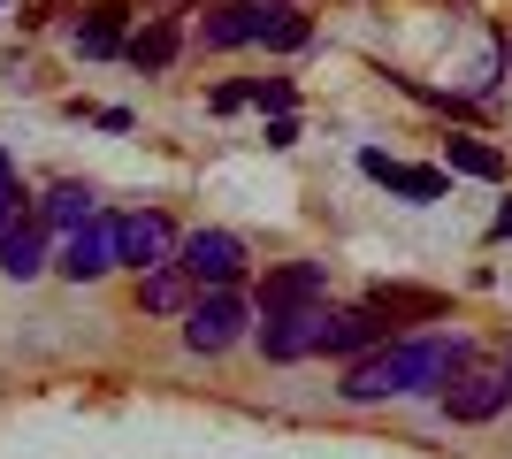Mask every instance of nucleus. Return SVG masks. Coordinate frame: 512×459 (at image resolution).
Here are the masks:
<instances>
[{"mask_svg":"<svg viewBox=\"0 0 512 459\" xmlns=\"http://www.w3.org/2000/svg\"><path fill=\"white\" fill-rule=\"evenodd\" d=\"M176 46H184V23H176V16H153L146 31H138V39L123 46V62L153 77V69H169V62H176Z\"/></svg>","mask_w":512,"mask_h":459,"instance_id":"obj_14","label":"nucleus"},{"mask_svg":"<svg viewBox=\"0 0 512 459\" xmlns=\"http://www.w3.org/2000/svg\"><path fill=\"white\" fill-rule=\"evenodd\" d=\"M161 261H176V222L169 215H115V268H161Z\"/></svg>","mask_w":512,"mask_h":459,"instance_id":"obj_5","label":"nucleus"},{"mask_svg":"<svg viewBox=\"0 0 512 459\" xmlns=\"http://www.w3.org/2000/svg\"><path fill=\"white\" fill-rule=\"evenodd\" d=\"M367 306H383L390 322H398V314H413V322H436V314H444L436 291H413V284H375V291H367Z\"/></svg>","mask_w":512,"mask_h":459,"instance_id":"obj_17","label":"nucleus"},{"mask_svg":"<svg viewBox=\"0 0 512 459\" xmlns=\"http://www.w3.org/2000/svg\"><path fill=\"white\" fill-rule=\"evenodd\" d=\"M268 146H276V153L299 146V123H291V115H268Z\"/></svg>","mask_w":512,"mask_h":459,"instance_id":"obj_21","label":"nucleus"},{"mask_svg":"<svg viewBox=\"0 0 512 459\" xmlns=\"http://www.w3.org/2000/svg\"><path fill=\"white\" fill-rule=\"evenodd\" d=\"M100 207H92V184H54V192L39 199V222L46 230H77V222H92Z\"/></svg>","mask_w":512,"mask_h":459,"instance_id":"obj_16","label":"nucleus"},{"mask_svg":"<svg viewBox=\"0 0 512 459\" xmlns=\"http://www.w3.org/2000/svg\"><path fill=\"white\" fill-rule=\"evenodd\" d=\"M260 23H268V8H260V0H222V8H207V23H199V46H214V54L253 46Z\"/></svg>","mask_w":512,"mask_h":459,"instance_id":"obj_9","label":"nucleus"},{"mask_svg":"<svg viewBox=\"0 0 512 459\" xmlns=\"http://www.w3.org/2000/svg\"><path fill=\"white\" fill-rule=\"evenodd\" d=\"M383 337H390L383 306H337L321 322V352H337V360H367V352H383Z\"/></svg>","mask_w":512,"mask_h":459,"instance_id":"obj_8","label":"nucleus"},{"mask_svg":"<svg viewBox=\"0 0 512 459\" xmlns=\"http://www.w3.org/2000/svg\"><path fill=\"white\" fill-rule=\"evenodd\" d=\"M306 39H314V23H306L299 8H268V23H260V46H268V54H299Z\"/></svg>","mask_w":512,"mask_h":459,"instance_id":"obj_18","label":"nucleus"},{"mask_svg":"<svg viewBox=\"0 0 512 459\" xmlns=\"http://www.w3.org/2000/svg\"><path fill=\"white\" fill-rule=\"evenodd\" d=\"M490 238H512V199L497 207V222H490Z\"/></svg>","mask_w":512,"mask_h":459,"instance_id":"obj_24","label":"nucleus"},{"mask_svg":"<svg viewBox=\"0 0 512 459\" xmlns=\"http://www.w3.org/2000/svg\"><path fill=\"white\" fill-rule=\"evenodd\" d=\"M192 299H199V284H192V268H184V261H161V268L138 276V306H146V314H184Z\"/></svg>","mask_w":512,"mask_h":459,"instance_id":"obj_11","label":"nucleus"},{"mask_svg":"<svg viewBox=\"0 0 512 459\" xmlns=\"http://www.w3.org/2000/svg\"><path fill=\"white\" fill-rule=\"evenodd\" d=\"M8 184H16V169H8V153H0V192H8Z\"/></svg>","mask_w":512,"mask_h":459,"instance_id":"obj_25","label":"nucleus"},{"mask_svg":"<svg viewBox=\"0 0 512 459\" xmlns=\"http://www.w3.org/2000/svg\"><path fill=\"white\" fill-rule=\"evenodd\" d=\"M16 222H23V192H16V184H8V192H0V238H8Z\"/></svg>","mask_w":512,"mask_h":459,"instance_id":"obj_22","label":"nucleus"},{"mask_svg":"<svg viewBox=\"0 0 512 459\" xmlns=\"http://www.w3.org/2000/svg\"><path fill=\"white\" fill-rule=\"evenodd\" d=\"M245 100H253V108H268V115H291V100H299V92H291V77H260V85H245Z\"/></svg>","mask_w":512,"mask_h":459,"instance_id":"obj_20","label":"nucleus"},{"mask_svg":"<svg viewBox=\"0 0 512 459\" xmlns=\"http://www.w3.org/2000/svg\"><path fill=\"white\" fill-rule=\"evenodd\" d=\"M436 398H444V414H451V421H497V414L512 406V368H505V375H474V368H459Z\"/></svg>","mask_w":512,"mask_h":459,"instance_id":"obj_7","label":"nucleus"},{"mask_svg":"<svg viewBox=\"0 0 512 459\" xmlns=\"http://www.w3.org/2000/svg\"><path fill=\"white\" fill-rule=\"evenodd\" d=\"M54 268H62L69 284H100L107 268H115V215L77 222V230L62 238V253H54Z\"/></svg>","mask_w":512,"mask_h":459,"instance_id":"obj_6","label":"nucleus"},{"mask_svg":"<svg viewBox=\"0 0 512 459\" xmlns=\"http://www.w3.org/2000/svg\"><path fill=\"white\" fill-rule=\"evenodd\" d=\"M69 46L85 54V62H107V54H123V0H107V8H92V16L69 23Z\"/></svg>","mask_w":512,"mask_h":459,"instance_id":"obj_12","label":"nucleus"},{"mask_svg":"<svg viewBox=\"0 0 512 459\" xmlns=\"http://www.w3.org/2000/svg\"><path fill=\"white\" fill-rule=\"evenodd\" d=\"M467 360H474V352L459 345V337H398V345L352 360L337 391L352 398V406H375V398H413V391H444Z\"/></svg>","mask_w":512,"mask_h":459,"instance_id":"obj_1","label":"nucleus"},{"mask_svg":"<svg viewBox=\"0 0 512 459\" xmlns=\"http://www.w3.org/2000/svg\"><path fill=\"white\" fill-rule=\"evenodd\" d=\"M321 261H291V268H268V284H260V306H306L321 299Z\"/></svg>","mask_w":512,"mask_h":459,"instance_id":"obj_15","label":"nucleus"},{"mask_svg":"<svg viewBox=\"0 0 512 459\" xmlns=\"http://www.w3.org/2000/svg\"><path fill=\"white\" fill-rule=\"evenodd\" d=\"M321 322H329V306H321V299H306V306H260V352H268L276 368H291V360L321 352Z\"/></svg>","mask_w":512,"mask_h":459,"instance_id":"obj_3","label":"nucleus"},{"mask_svg":"<svg viewBox=\"0 0 512 459\" xmlns=\"http://www.w3.org/2000/svg\"><path fill=\"white\" fill-rule=\"evenodd\" d=\"M245 322H253V306L237 299V284H214V291H199L192 306H184V345L192 352H230L237 337H245Z\"/></svg>","mask_w":512,"mask_h":459,"instance_id":"obj_2","label":"nucleus"},{"mask_svg":"<svg viewBox=\"0 0 512 459\" xmlns=\"http://www.w3.org/2000/svg\"><path fill=\"white\" fill-rule=\"evenodd\" d=\"M92 123H100V131H130V108H85Z\"/></svg>","mask_w":512,"mask_h":459,"instance_id":"obj_23","label":"nucleus"},{"mask_svg":"<svg viewBox=\"0 0 512 459\" xmlns=\"http://www.w3.org/2000/svg\"><path fill=\"white\" fill-rule=\"evenodd\" d=\"M360 169L375 176V184H390V192L421 199V207H428V199H444V192H451V184H444V169H413V161H390L383 146H367V153H360Z\"/></svg>","mask_w":512,"mask_h":459,"instance_id":"obj_10","label":"nucleus"},{"mask_svg":"<svg viewBox=\"0 0 512 459\" xmlns=\"http://www.w3.org/2000/svg\"><path fill=\"white\" fill-rule=\"evenodd\" d=\"M451 169H459V176H482V184H497V176H505V153H497L490 138H451Z\"/></svg>","mask_w":512,"mask_h":459,"instance_id":"obj_19","label":"nucleus"},{"mask_svg":"<svg viewBox=\"0 0 512 459\" xmlns=\"http://www.w3.org/2000/svg\"><path fill=\"white\" fill-rule=\"evenodd\" d=\"M176 261L192 268L199 291H214L245 276V245H237V230H192V238H176Z\"/></svg>","mask_w":512,"mask_h":459,"instance_id":"obj_4","label":"nucleus"},{"mask_svg":"<svg viewBox=\"0 0 512 459\" xmlns=\"http://www.w3.org/2000/svg\"><path fill=\"white\" fill-rule=\"evenodd\" d=\"M0 276H16V284H31V276H46V222L23 215L8 238H0Z\"/></svg>","mask_w":512,"mask_h":459,"instance_id":"obj_13","label":"nucleus"}]
</instances>
